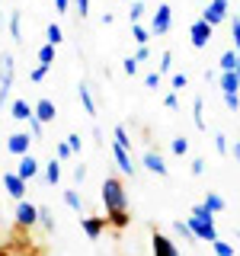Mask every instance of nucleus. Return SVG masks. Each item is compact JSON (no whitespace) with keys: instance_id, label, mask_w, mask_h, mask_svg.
Returning a JSON list of instances; mask_svg holds the SVG:
<instances>
[{"instance_id":"nucleus-1","label":"nucleus","mask_w":240,"mask_h":256,"mask_svg":"<svg viewBox=\"0 0 240 256\" xmlns=\"http://www.w3.org/2000/svg\"><path fill=\"white\" fill-rule=\"evenodd\" d=\"M100 196H102V205H106V214L128 212V192H125V182L118 176H102Z\"/></svg>"},{"instance_id":"nucleus-2","label":"nucleus","mask_w":240,"mask_h":256,"mask_svg":"<svg viewBox=\"0 0 240 256\" xmlns=\"http://www.w3.org/2000/svg\"><path fill=\"white\" fill-rule=\"evenodd\" d=\"M13 54H0V109L10 102V90H13Z\"/></svg>"},{"instance_id":"nucleus-3","label":"nucleus","mask_w":240,"mask_h":256,"mask_svg":"<svg viewBox=\"0 0 240 256\" xmlns=\"http://www.w3.org/2000/svg\"><path fill=\"white\" fill-rule=\"evenodd\" d=\"M228 16H230V0H208L202 10V20L208 26H221V22H228Z\"/></svg>"},{"instance_id":"nucleus-4","label":"nucleus","mask_w":240,"mask_h":256,"mask_svg":"<svg viewBox=\"0 0 240 256\" xmlns=\"http://www.w3.org/2000/svg\"><path fill=\"white\" fill-rule=\"evenodd\" d=\"M13 221H16V228L20 230H32L38 224V205H32V202H16V214H13Z\"/></svg>"},{"instance_id":"nucleus-5","label":"nucleus","mask_w":240,"mask_h":256,"mask_svg":"<svg viewBox=\"0 0 240 256\" xmlns=\"http://www.w3.org/2000/svg\"><path fill=\"white\" fill-rule=\"evenodd\" d=\"M4 192L13 198V202H22V198H26V192H29V182L22 180L16 170H6L4 173Z\"/></svg>"},{"instance_id":"nucleus-6","label":"nucleus","mask_w":240,"mask_h":256,"mask_svg":"<svg viewBox=\"0 0 240 256\" xmlns=\"http://www.w3.org/2000/svg\"><path fill=\"white\" fill-rule=\"evenodd\" d=\"M186 224L192 228L196 240H202V244H214V240H218V228H214V221H205V218H196V214H189Z\"/></svg>"},{"instance_id":"nucleus-7","label":"nucleus","mask_w":240,"mask_h":256,"mask_svg":"<svg viewBox=\"0 0 240 256\" xmlns=\"http://www.w3.org/2000/svg\"><path fill=\"white\" fill-rule=\"evenodd\" d=\"M212 36H214V26H208L202 16H198V20L189 26V42H192V48H208Z\"/></svg>"},{"instance_id":"nucleus-8","label":"nucleus","mask_w":240,"mask_h":256,"mask_svg":"<svg viewBox=\"0 0 240 256\" xmlns=\"http://www.w3.org/2000/svg\"><path fill=\"white\" fill-rule=\"evenodd\" d=\"M32 132H13L10 138H6V150H10V154L20 160V157H26L29 150H32Z\"/></svg>"},{"instance_id":"nucleus-9","label":"nucleus","mask_w":240,"mask_h":256,"mask_svg":"<svg viewBox=\"0 0 240 256\" xmlns=\"http://www.w3.org/2000/svg\"><path fill=\"white\" fill-rule=\"evenodd\" d=\"M173 26V10H170V4H157V10H154V20H150V32L154 36H166Z\"/></svg>"},{"instance_id":"nucleus-10","label":"nucleus","mask_w":240,"mask_h":256,"mask_svg":"<svg viewBox=\"0 0 240 256\" xmlns=\"http://www.w3.org/2000/svg\"><path fill=\"white\" fill-rule=\"evenodd\" d=\"M150 250H154V256H180V246H176L166 234H160V230L150 234Z\"/></svg>"},{"instance_id":"nucleus-11","label":"nucleus","mask_w":240,"mask_h":256,"mask_svg":"<svg viewBox=\"0 0 240 256\" xmlns=\"http://www.w3.org/2000/svg\"><path fill=\"white\" fill-rule=\"evenodd\" d=\"M112 157H116L118 173H122V176H132V180H134V160H132V150H125L122 144L112 141Z\"/></svg>"},{"instance_id":"nucleus-12","label":"nucleus","mask_w":240,"mask_h":256,"mask_svg":"<svg viewBox=\"0 0 240 256\" xmlns=\"http://www.w3.org/2000/svg\"><path fill=\"white\" fill-rule=\"evenodd\" d=\"M106 228H109L106 214H90V218H84V221H80V230H84V234L90 237V240H100Z\"/></svg>"},{"instance_id":"nucleus-13","label":"nucleus","mask_w":240,"mask_h":256,"mask_svg":"<svg viewBox=\"0 0 240 256\" xmlns=\"http://www.w3.org/2000/svg\"><path fill=\"white\" fill-rule=\"evenodd\" d=\"M141 164L148 166L150 173H157L160 180H166V176H170V170H166V160L160 157L157 150H144V154H141Z\"/></svg>"},{"instance_id":"nucleus-14","label":"nucleus","mask_w":240,"mask_h":256,"mask_svg":"<svg viewBox=\"0 0 240 256\" xmlns=\"http://www.w3.org/2000/svg\"><path fill=\"white\" fill-rule=\"evenodd\" d=\"M32 116H36V102H29V100H13L10 102V118L13 122H29Z\"/></svg>"},{"instance_id":"nucleus-15","label":"nucleus","mask_w":240,"mask_h":256,"mask_svg":"<svg viewBox=\"0 0 240 256\" xmlns=\"http://www.w3.org/2000/svg\"><path fill=\"white\" fill-rule=\"evenodd\" d=\"M36 116H38V122L52 125L54 118H58V106H54L48 96H42V100H36Z\"/></svg>"},{"instance_id":"nucleus-16","label":"nucleus","mask_w":240,"mask_h":256,"mask_svg":"<svg viewBox=\"0 0 240 256\" xmlns=\"http://www.w3.org/2000/svg\"><path fill=\"white\" fill-rule=\"evenodd\" d=\"M77 96H80V106H84V112L90 118H96V112H100V109H96V102H93V93H90V84H86V80H80V84H77Z\"/></svg>"},{"instance_id":"nucleus-17","label":"nucleus","mask_w":240,"mask_h":256,"mask_svg":"<svg viewBox=\"0 0 240 256\" xmlns=\"http://www.w3.org/2000/svg\"><path fill=\"white\" fill-rule=\"evenodd\" d=\"M16 173H20L26 182H29V180H36V176H38V160L32 157V154L20 157V160H16Z\"/></svg>"},{"instance_id":"nucleus-18","label":"nucleus","mask_w":240,"mask_h":256,"mask_svg":"<svg viewBox=\"0 0 240 256\" xmlns=\"http://www.w3.org/2000/svg\"><path fill=\"white\" fill-rule=\"evenodd\" d=\"M218 86H221V93H240V74L237 70H221Z\"/></svg>"},{"instance_id":"nucleus-19","label":"nucleus","mask_w":240,"mask_h":256,"mask_svg":"<svg viewBox=\"0 0 240 256\" xmlns=\"http://www.w3.org/2000/svg\"><path fill=\"white\" fill-rule=\"evenodd\" d=\"M218 68H221V70H240V52H237V48H228V52H221Z\"/></svg>"},{"instance_id":"nucleus-20","label":"nucleus","mask_w":240,"mask_h":256,"mask_svg":"<svg viewBox=\"0 0 240 256\" xmlns=\"http://www.w3.org/2000/svg\"><path fill=\"white\" fill-rule=\"evenodd\" d=\"M45 182H48V186H58V182H61V160L58 157H52L45 164Z\"/></svg>"},{"instance_id":"nucleus-21","label":"nucleus","mask_w":240,"mask_h":256,"mask_svg":"<svg viewBox=\"0 0 240 256\" xmlns=\"http://www.w3.org/2000/svg\"><path fill=\"white\" fill-rule=\"evenodd\" d=\"M54 54H58V45L45 42V45H42V48L36 52V58H38V64H45V68H52V64H54Z\"/></svg>"},{"instance_id":"nucleus-22","label":"nucleus","mask_w":240,"mask_h":256,"mask_svg":"<svg viewBox=\"0 0 240 256\" xmlns=\"http://www.w3.org/2000/svg\"><path fill=\"white\" fill-rule=\"evenodd\" d=\"M106 221H109L112 230H125L128 224H132V214H128V212H116V214H106Z\"/></svg>"},{"instance_id":"nucleus-23","label":"nucleus","mask_w":240,"mask_h":256,"mask_svg":"<svg viewBox=\"0 0 240 256\" xmlns=\"http://www.w3.org/2000/svg\"><path fill=\"white\" fill-rule=\"evenodd\" d=\"M192 116H196V125L202 128V132H208V128H205V100H202V96L192 100Z\"/></svg>"},{"instance_id":"nucleus-24","label":"nucleus","mask_w":240,"mask_h":256,"mask_svg":"<svg viewBox=\"0 0 240 256\" xmlns=\"http://www.w3.org/2000/svg\"><path fill=\"white\" fill-rule=\"evenodd\" d=\"M112 141L122 144L125 150H132V134H128V128H125V125H116V128H112Z\"/></svg>"},{"instance_id":"nucleus-25","label":"nucleus","mask_w":240,"mask_h":256,"mask_svg":"<svg viewBox=\"0 0 240 256\" xmlns=\"http://www.w3.org/2000/svg\"><path fill=\"white\" fill-rule=\"evenodd\" d=\"M132 36H134V42H138V45H148L150 38H154V32H150V29H144L141 22H132Z\"/></svg>"},{"instance_id":"nucleus-26","label":"nucleus","mask_w":240,"mask_h":256,"mask_svg":"<svg viewBox=\"0 0 240 256\" xmlns=\"http://www.w3.org/2000/svg\"><path fill=\"white\" fill-rule=\"evenodd\" d=\"M6 29H10V38H13V42H22V26H20V10H13V13H10V26H6Z\"/></svg>"},{"instance_id":"nucleus-27","label":"nucleus","mask_w":240,"mask_h":256,"mask_svg":"<svg viewBox=\"0 0 240 256\" xmlns=\"http://www.w3.org/2000/svg\"><path fill=\"white\" fill-rule=\"evenodd\" d=\"M64 202H68V208H74V212H84V198H80L77 189H64Z\"/></svg>"},{"instance_id":"nucleus-28","label":"nucleus","mask_w":240,"mask_h":256,"mask_svg":"<svg viewBox=\"0 0 240 256\" xmlns=\"http://www.w3.org/2000/svg\"><path fill=\"white\" fill-rule=\"evenodd\" d=\"M45 42H52V45H61L64 42V32L58 22H52V26H45Z\"/></svg>"},{"instance_id":"nucleus-29","label":"nucleus","mask_w":240,"mask_h":256,"mask_svg":"<svg viewBox=\"0 0 240 256\" xmlns=\"http://www.w3.org/2000/svg\"><path fill=\"white\" fill-rule=\"evenodd\" d=\"M205 205L212 208L214 214H218V212H224V208H228V205H224V198L218 196V192H205Z\"/></svg>"},{"instance_id":"nucleus-30","label":"nucleus","mask_w":240,"mask_h":256,"mask_svg":"<svg viewBox=\"0 0 240 256\" xmlns=\"http://www.w3.org/2000/svg\"><path fill=\"white\" fill-rule=\"evenodd\" d=\"M170 150H173L176 157H186V154H189V141L182 138V134H176V138L170 141Z\"/></svg>"},{"instance_id":"nucleus-31","label":"nucleus","mask_w":240,"mask_h":256,"mask_svg":"<svg viewBox=\"0 0 240 256\" xmlns=\"http://www.w3.org/2000/svg\"><path fill=\"white\" fill-rule=\"evenodd\" d=\"M54 157H58L61 164H64V160H70V157H74V148H70V144H68V138L54 144Z\"/></svg>"},{"instance_id":"nucleus-32","label":"nucleus","mask_w":240,"mask_h":256,"mask_svg":"<svg viewBox=\"0 0 240 256\" xmlns=\"http://www.w3.org/2000/svg\"><path fill=\"white\" fill-rule=\"evenodd\" d=\"M173 230H176L182 240H186V244H196V234H192V228H189L186 221H173Z\"/></svg>"},{"instance_id":"nucleus-33","label":"nucleus","mask_w":240,"mask_h":256,"mask_svg":"<svg viewBox=\"0 0 240 256\" xmlns=\"http://www.w3.org/2000/svg\"><path fill=\"white\" fill-rule=\"evenodd\" d=\"M144 16V0H132V6H128V22H141Z\"/></svg>"},{"instance_id":"nucleus-34","label":"nucleus","mask_w":240,"mask_h":256,"mask_svg":"<svg viewBox=\"0 0 240 256\" xmlns=\"http://www.w3.org/2000/svg\"><path fill=\"white\" fill-rule=\"evenodd\" d=\"M38 224H42L45 230H54V214L48 212L45 205H38Z\"/></svg>"},{"instance_id":"nucleus-35","label":"nucleus","mask_w":240,"mask_h":256,"mask_svg":"<svg viewBox=\"0 0 240 256\" xmlns=\"http://www.w3.org/2000/svg\"><path fill=\"white\" fill-rule=\"evenodd\" d=\"M212 250H214V256H234V246H230L228 240H221V237L212 244Z\"/></svg>"},{"instance_id":"nucleus-36","label":"nucleus","mask_w":240,"mask_h":256,"mask_svg":"<svg viewBox=\"0 0 240 256\" xmlns=\"http://www.w3.org/2000/svg\"><path fill=\"white\" fill-rule=\"evenodd\" d=\"M122 68H125V74H128V77H138V68H141V61L134 58V54H128V58L122 61Z\"/></svg>"},{"instance_id":"nucleus-37","label":"nucleus","mask_w":240,"mask_h":256,"mask_svg":"<svg viewBox=\"0 0 240 256\" xmlns=\"http://www.w3.org/2000/svg\"><path fill=\"white\" fill-rule=\"evenodd\" d=\"M160 84H164V74H160V70H150V74H144V86H148V90H157Z\"/></svg>"},{"instance_id":"nucleus-38","label":"nucleus","mask_w":240,"mask_h":256,"mask_svg":"<svg viewBox=\"0 0 240 256\" xmlns=\"http://www.w3.org/2000/svg\"><path fill=\"white\" fill-rule=\"evenodd\" d=\"M192 214H196V218H205V221H214V212H212L205 202H202V205H192Z\"/></svg>"},{"instance_id":"nucleus-39","label":"nucleus","mask_w":240,"mask_h":256,"mask_svg":"<svg viewBox=\"0 0 240 256\" xmlns=\"http://www.w3.org/2000/svg\"><path fill=\"white\" fill-rule=\"evenodd\" d=\"M170 86H173L176 93H180V90H186V86H189V77L180 70V74H173V77H170Z\"/></svg>"},{"instance_id":"nucleus-40","label":"nucleus","mask_w":240,"mask_h":256,"mask_svg":"<svg viewBox=\"0 0 240 256\" xmlns=\"http://www.w3.org/2000/svg\"><path fill=\"white\" fill-rule=\"evenodd\" d=\"M29 128H32V138H36V141L45 134V122H38V116H32V118H29Z\"/></svg>"},{"instance_id":"nucleus-41","label":"nucleus","mask_w":240,"mask_h":256,"mask_svg":"<svg viewBox=\"0 0 240 256\" xmlns=\"http://www.w3.org/2000/svg\"><path fill=\"white\" fill-rule=\"evenodd\" d=\"M164 106H166V109H170V112H180V96H176V90L164 96Z\"/></svg>"},{"instance_id":"nucleus-42","label":"nucleus","mask_w":240,"mask_h":256,"mask_svg":"<svg viewBox=\"0 0 240 256\" xmlns=\"http://www.w3.org/2000/svg\"><path fill=\"white\" fill-rule=\"evenodd\" d=\"M224 106H228L230 112L240 109V93H224Z\"/></svg>"},{"instance_id":"nucleus-43","label":"nucleus","mask_w":240,"mask_h":256,"mask_svg":"<svg viewBox=\"0 0 240 256\" xmlns=\"http://www.w3.org/2000/svg\"><path fill=\"white\" fill-rule=\"evenodd\" d=\"M68 144L74 148V154H80V150H84V138H80V132H70L68 134Z\"/></svg>"},{"instance_id":"nucleus-44","label":"nucleus","mask_w":240,"mask_h":256,"mask_svg":"<svg viewBox=\"0 0 240 256\" xmlns=\"http://www.w3.org/2000/svg\"><path fill=\"white\" fill-rule=\"evenodd\" d=\"M170 68H173V54L170 52H164V54H160V74H170Z\"/></svg>"},{"instance_id":"nucleus-45","label":"nucleus","mask_w":240,"mask_h":256,"mask_svg":"<svg viewBox=\"0 0 240 256\" xmlns=\"http://www.w3.org/2000/svg\"><path fill=\"white\" fill-rule=\"evenodd\" d=\"M230 38H234V48L240 52V16H234V22H230Z\"/></svg>"},{"instance_id":"nucleus-46","label":"nucleus","mask_w":240,"mask_h":256,"mask_svg":"<svg viewBox=\"0 0 240 256\" xmlns=\"http://www.w3.org/2000/svg\"><path fill=\"white\" fill-rule=\"evenodd\" d=\"M45 74H48V68H45V64H38V68H32L29 80H32V84H42V80H45Z\"/></svg>"},{"instance_id":"nucleus-47","label":"nucleus","mask_w":240,"mask_h":256,"mask_svg":"<svg viewBox=\"0 0 240 256\" xmlns=\"http://www.w3.org/2000/svg\"><path fill=\"white\" fill-rule=\"evenodd\" d=\"M134 58H138L141 64L150 61V45H138V48H134Z\"/></svg>"},{"instance_id":"nucleus-48","label":"nucleus","mask_w":240,"mask_h":256,"mask_svg":"<svg viewBox=\"0 0 240 256\" xmlns=\"http://www.w3.org/2000/svg\"><path fill=\"white\" fill-rule=\"evenodd\" d=\"M74 10L80 13V20H86V13H90V0H74Z\"/></svg>"},{"instance_id":"nucleus-49","label":"nucleus","mask_w":240,"mask_h":256,"mask_svg":"<svg viewBox=\"0 0 240 256\" xmlns=\"http://www.w3.org/2000/svg\"><path fill=\"white\" fill-rule=\"evenodd\" d=\"M214 148H218V154H230L228 138H224V134H214Z\"/></svg>"},{"instance_id":"nucleus-50","label":"nucleus","mask_w":240,"mask_h":256,"mask_svg":"<svg viewBox=\"0 0 240 256\" xmlns=\"http://www.w3.org/2000/svg\"><path fill=\"white\" fill-rule=\"evenodd\" d=\"M84 180H86V166H84V164H77V170H74V182H77V186H84Z\"/></svg>"},{"instance_id":"nucleus-51","label":"nucleus","mask_w":240,"mask_h":256,"mask_svg":"<svg viewBox=\"0 0 240 256\" xmlns=\"http://www.w3.org/2000/svg\"><path fill=\"white\" fill-rule=\"evenodd\" d=\"M70 6H74V0H54V10L58 13H68Z\"/></svg>"},{"instance_id":"nucleus-52","label":"nucleus","mask_w":240,"mask_h":256,"mask_svg":"<svg viewBox=\"0 0 240 256\" xmlns=\"http://www.w3.org/2000/svg\"><path fill=\"white\" fill-rule=\"evenodd\" d=\"M192 173H196V176H202V173H205V160H202V157L192 160Z\"/></svg>"},{"instance_id":"nucleus-53","label":"nucleus","mask_w":240,"mask_h":256,"mask_svg":"<svg viewBox=\"0 0 240 256\" xmlns=\"http://www.w3.org/2000/svg\"><path fill=\"white\" fill-rule=\"evenodd\" d=\"M116 22V13H102V26H112Z\"/></svg>"},{"instance_id":"nucleus-54","label":"nucleus","mask_w":240,"mask_h":256,"mask_svg":"<svg viewBox=\"0 0 240 256\" xmlns=\"http://www.w3.org/2000/svg\"><path fill=\"white\" fill-rule=\"evenodd\" d=\"M230 154H234V157L240 160V141H234V150H230Z\"/></svg>"},{"instance_id":"nucleus-55","label":"nucleus","mask_w":240,"mask_h":256,"mask_svg":"<svg viewBox=\"0 0 240 256\" xmlns=\"http://www.w3.org/2000/svg\"><path fill=\"white\" fill-rule=\"evenodd\" d=\"M0 256H10V250H6V246H0Z\"/></svg>"},{"instance_id":"nucleus-56","label":"nucleus","mask_w":240,"mask_h":256,"mask_svg":"<svg viewBox=\"0 0 240 256\" xmlns=\"http://www.w3.org/2000/svg\"><path fill=\"white\" fill-rule=\"evenodd\" d=\"M0 29H4V13H0Z\"/></svg>"},{"instance_id":"nucleus-57","label":"nucleus","mask_w":240,"mask_h":256,"mask_svg":"<svg viewBox=\"0 0 240 256\" xmlns=\"http://www.w3.org/2000/svg\"><path fill=\"white\" fill-rule=\"evenodd\" d=\"M237 74H240V70H237Z\"/></svg>"}]
</instances>
